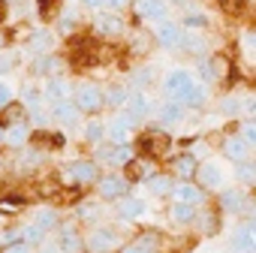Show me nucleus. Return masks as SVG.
<instances>
[{
    "label": "nucleus",
    "mask_w": 256,
    "mask_h": 253,
    "mask_svg": "<svg viewBox=\"0 0 256 253\" xmlns=\"http://www.w3.org/2000/svg\"><path fill=\"white\" fill-rule=\"evenodd\" d=\"M76 108L78 112H100L102 108V90L94 84V82H82L76 88Z\"/></svg>",
    "instance_id": "obj_1"
},
{
    "label": "nucleus",
    "mask_w": 256,
    "mask_h": 253,
    "mask_svg": "<svg viewBox=\"0 0 256 253\" xmlns=\"http://www.w3.org/2000/svg\"><path fill=\"white\" fill-rule=\"evenodd\" d=\"M106 136L112 139V145H126L133 136V118L130 114H118L112 118V124L106 126Z\"/></svg>",
    "instance_id": "obj_2"
},
{
    "label": "nucleus",
    "mask_w": 256,
    "mask_h": 253,
    "mask_svg": "<svg viewBox=\"0 0 256 253\" xmlns=\"http://www.w3.org/2000/svg\"><path fill=\"white\" fill-rule=\"evenodd\" d=\"M112 247H118V235H114L112 229L100 226V229H94V232L88 235V250H94V253H108Z\"/></svg>",
    "instance_id": "obj_3"
},
{
    "label": "nucleus",
    "mask_w": 256,
    "mask_h": 253,
    "mask_svg": "<svg viewBox=\"0 0 256 253\" xmlns=\"http://www.w3.org/2000/svg\"><path fill=\"white\" fill-rule=\"evenodd\" d=\"M190 84H193V76H190L187 70H172V72L166 76V82H163V90H166L169 96H175V100H178Z\"/></svg>",
    "instance_id": "obj_4"
},
{
    "label": "nucleus",
    "mask_w": 256,
    "mask_h": 253,
    "mask_svg": "<svg viewBox=\"0 0 256 253\" xmlns=\"http://www.w3.org/2000/svg\"><path fill=\"white\" fill-rule=\"evenodd\" d=\"M139 148L148 154V157H166L169 154V148H172V142L160 133H148V136H142V142H139Z\"/></svg>",
    "instance_id": "obj_5"
},
{
    "label": "nucleus",
    "mask_w": 256,
    "mask_h": 253,
    "mask_svg": "<svg viewBox=\"0 0 256 253\" xmlns=\"http://www.w3.org/2000/svg\"><path fill=\"white\" fill-rule=\"evenodd\" d=\"M66 175H70V181H76V184H96V163H88V160H78V163H72L70 169H66Z\"/></svg>",
    "instance_id": "obj_6"
},
{
    "label": "nucleus",
    "mask_w": 256,
    "mask_h": 253,
    "mask_svg": "<svg viewBox=\"0 0 256 253\" xmlns=\"http://www.w3.org/2000/svg\"><path fill=\"white\" fill-rule=\"evenodd\" d=\"M126 178H120V175H108V178H102L100 181V196L102 199H124L126 196Z\"/></svg>",
    "instance_id": "obj_7"
},
{
    "label": "nucleus",
    "mask_w": 256,
    "mask_h": 253,
    "mask_svg": "<svg viewBox=\"0 0 256 253\" xmlns=\"http://www.w3.org/2000/svg\"><path fill=\"white\" fill-rule=\"evenodd\" d=\"M196 178H199V184L208 187V190H220V187H223V172H220V166H214V163L196 166Z\"/></svg>",
    "instance_id": "obj_8"
},
{
    "label": "nucleus",
    "mask_w": 256,
    "mask_h": 253,
    "mask_svg": "<svg viewBox=\"0 0 256 253\" xmlns=\"http://www.w3.org/2000/svg\"><path fill=\"white\" fill-rule=\"evenodd\" d=\"M136 18L163 22L166 18V4H163V0H139V4H136Z\"/></svg>",
    "instance_id": "obj_9"
},
{
    "label": "nucleus",
    "mask_w": 256,
    "mask_h": 253,
    "mask_svg": "<svg viewBox=\"0 0 256 253\" xmlns=\"http://www.w3.org/2000/svg\"><path fill=\"white\" fill-rule=\"evenodd\" d=\"M181 28L175 24V22H163L160 28H157V42L163 46V48H178L181 46Z\"/></svg>",
    "instance_id": "obj_10"
},
{
    "label": "nucleus",
    "mask_w": 256,
    "mask_h": 253,
    "mask_svg": "<svg viewBox=\"0 0 256 253\" xmlns=\"http://www.w3.org/2000/svg\"><path fill=\"white\" fill-rule=\"evenodd\" d=\"M145 202L142 199H133V196H124V199H118V214L124 217V220H139V217H145Z\"/></svg>",
    "instance_id": "obj_11"
},
{
    "label": "nucleus",
    "mask_w": 256,
    "mask_h": 253,
    "mask_svg": "<svg viewBox=\"0 0 256 253\" xmlns=\"http://www.w3.org/2000/svg\"><path fill=\"white\" fill-rule=\"evenodd\" d=\"M223 154H226L229 160H235V163H244V160L250 157V145H247L241 136H229V139L223 142Z\"/></svg>",
    "instance_id": "obj_12"
},
{
    "label": "nucleus",
    "mask_w": 256,
    "mask_h": 253,
    "mask_svg": "<svg viewBox=\"0 0 256 253\" xmlns=\"http://www.w3.org/2000/svg\"><path fill=\"white\" fill-rule=\"evenodd\" d=\"M94 30L102 34V36H118V34L124 30V22H120L118 16H100V18L94 22Z\"/></svg>",
    "instance_id": "obj_13"
},
{
    "label": "nucleus",
    "mask_w": 256,
    "mask_h": 253,
    "mask_svg": "<svg viewBox=\"0 0 256 253\" xmlns=\"http://www.w3.org/2000/svg\"><path fill=\"white\" fill-rule=\"evenodd\" d=\"M205 96H208V94H205V88L193 82V84H190V88H187V90H184L178 100H175V102H178V106H190V108H199V106L205 102Z\"/></svg>",
    "instance_id": "obj_14"
},
{
    "label": "nucleus",
    "mask_w": 256,
    "mask_h": 253,
    "mask_svg": "<svg viewBox=\"0 0 256 253\" xmlns=\"http://www.w3.org/2000/svg\"><path fill=\"white\" fill-rule=\"evenodd\" d=\"M169 193L175 196V202H184V205H196V202L202 199L199 187H193V184H187V181H181V184H178V187H172Z\"/></svg>",
    "instance_id": "obj_15"
},
{
    "label": "nucleus",
    "mask_w": 256,
    "mask_h": 253,
    "mask_svg": "<svg viewBox=\"0 0 256 253\" xmlns=\"http://www.w3.org/2000/svg\"><path fill=\"white\" fill-rule=\"evenodd\" d=\"M253 247H256V238H253V223H247L235 238H232V250L235 253H253Z\"/></svg>",
    "instance_id": "obj_16"
},
{
    "label": "nucleus",
    "mask_w": 256,
    "mask_h": 253,
    "mask_svg": "<svg viewBox=\"0 0 256 253\" xmlns=\"http://www.w3.org/2000/svg\"><path fill=\"white\" fill-rule=\"evenodd\" d=\"M64 70V60L58 58V54H46V58H40L36 64H34V72L36 76H58Z\"/></svg>",
    "instance_id": "obj_17"
},
{
    "label": "nucleus",
    "mask_w": 256,
    "mask_h": 253,
    "mask_svg": "<svg viewBox=\"0 0 256 253\" xmlns=\"http://www.w3.org/2000/svg\"><path fill=\"white\" fill-rule=\"evenodd\" d=\"M220 205H223L226 211H232V214H238V211H247V208H250V202H247L238 190H223Z\"/></svg>",
    "instance_id": "obj_18"
},
{
    "label": "nucleus",
    "mask_w": 256,
    "mask_h": 253,
    "mask_svg": "<svg viewBox=\"0 0 256 253\" xmlns=\"http://www.w3.org/2000/svg\"><path fill=\"white\" fill-rule=\"evenodd\" d=\"M52 118H54L58 124H64V126H72V124L78 120V108H76L72 102H58L54 112H52Z\"/></svg>",
    "instance_id": "obj_19"
},
{
    "label": "nucleus",
    "mask_w": 256,
    "mask_h": 253,
    "mask_svg": "<svg viewBox=\"0 0 256 253\" xmlns=\"http://www.w3.org/2000/svg\"><path fill=\"white\" fill-rule=\"evenodd\" d=\"M28 142V130L22 124H10L6 130H4V145H10V148H22Z\"/></svg>",
    "instance_id": "obj_20"
},
{
    "label": "nucleus",
    "mask_w": 256,
    "mask_h": 253,
    "mask_svg": "<svg viewBox=\"0 0 256 253\" xmlns=\"http://www.w3.org/2000/svg\"><path fill=\"white\" fill-rule=\"evenodd\" d=\"M52 46H54V34L52 30H36L30 36V52H36V54H48Z\"/></svg>",
    "instance_id": "obj_21"
},
{
    "label": "nucleus",
    "mask_w": 256,
    "mask_h": 253,
    "mask_svg": "<svg viewBox=\"0 0 256 253\" xmlns=\"http://www.w3.org/2000/svg\"><path fill=\"white\" fill-rule=\"evenodd\" d=\"M58 247H60L64 253H78V250H82V238L76 235L72 226H64V229H60V241H58Z\"/></svg>",
    "instance_id": "obj_22"
},
{
    "label": "nucleus",
    "mask_w": 256,
    "mask_h": 253,
    "mask_svg": "<svg viewBox=\"0 0 256 253\" xmlns=\"http://www.w3.org/2000/svg\"><path fill=\"white\" fill-rule=\"evenodd\" d=\"M70 94V84L60 78V76H52L48 82H46V96L48 100H58V102H64V96Z\"/></svg>",
    "instance_id": "obj_23"
},
{
    "label": "nucleus",
    "mask_w": 256,
    "mask_h": 253,
    "mask_svg": "<svg viewBox=\"0 0 256 253\" xmlns=\"http://www.w3.org/2000/svg\"><path fill=\"white\" fill-rule=\"evenodd\" d=\"M172 220H175V223H184V226H193V223H196V208H193V205H184V202H175Z\"/></svg>",
    "instance_id": "obj_24"
},
{
    "label": "nucleus",
    "mask_w": 256,
    "mask_h": 253,
    "mask_svg": "<svg viewBox=\"0 0 256 253\" xmlns=\"http://www.w3.org/2000/svg\"><path fill=\"white\" fill-rule=\"evenodd\" d=\"M126 102H130V118H145L148 112H151V106H148V96L142 94V90H136L133 96H126Z\"/></svg>",
    "instance_id": "obj_25"
},
{
    "label": "nucleus",
    "mask_w": 256,
    "mask_h": 253,
    "mask_svg": "<svg viewBox=\"0 0 256 253\" xmlns=\"http://www.w3.org/2000/svg\"><path fill=\"white\" fill-rule=\"evenodd\" d=\"M172 166H175V175H181L184 181L196 175V160H193L190 154H181V157H178V160H175Z\"/></svg>",
    "instance_id": "obj_26"
},
{
    "label": "nucleus",
    "mask_w": 256,
    "mask_h": 253,
    "mask_svg": "<svg viewBox=\"0 0 256 253\" xmlns=\"http://www.w3.org/2000/svg\"><path fill=\"white\" fill-rule=\"evenodd\" d=\"M181 118H184V106H178V102H163L160 106V120L163 124H175Z\"/></svg>",
    "instance_id": "obj_27"
},
{
    "label": "nucleus",
    "mask_w": 256,
    "mask_h": 253,
    "mask_svg": "<svg viewBox=\"0 0 256 253\" xmlns=\"http://www.w3.org/2000/svg\"><path fill=\"white\" fill-rule=\"evenodd\" d=\"M148 190L157 193V196H166V193L172 190V178H169V175H151V178H148Z\"/></svg>",
    "instance_id": "obj_28"
},
{
    "label": "nucleus",
    "mask_w": 256,
    "mask_h": 253,
    "mask_svg": "<svg viewBox=\"0 0 256 253\" xmlns=\"http://www.w3.org/2000/svg\"><path fill=\"white\" fill-rule=\"evenodd\" d=\"M84 139H88V142H94V145H100V142L106 139V126H102L100 120H90V124L84 126Z\"/></svg>",
    "instance_id": "obj_29"
},
{
    "label": "nucleus",
    "mask_w": 256,
    "mask_h": 253,
    "mask_svg": "<svg viewBox=\"0 0 256 253\" xmlns=\"http://www.w3.org/2000/svg\"><path fill=\"white\" fill-rule=\"evenodd\" d=\"M18 232H22V241L30 244V247H34V244H42V238H46V232H42L40 226H34V223L24 226V229H18Z\"/></svg>",
    "instance_id": "obj_30"
},
{
    "label": "nucleus",
    "mask_w": 256,
    "mask_h": 253,
    "mask_svg": "<svg viewBox=\"0 0 256 253\" xmlns=\"http://www.w3.org/2000/svg\"><path fill=\"white\" fill-rule=\"evenodd\" d=\"M102 102H112V106H124V102H126V90H124L120 84H114V88H108V90H106Z\"/></svg>",
    "instance_id": "obj_31"
},
{
    "label": "nucleus",
    "mask_w": 256,
    "mask_h": 253,
    "mask_svg": "<svg viewBox=\"0 0 256 253\" xmlns=\"http://www.w3.org/2000/svg\"><path fill=\"white\" fill-rule=\"evenodd\" d=\"M238 178H241V184H256V169H253V163H238Z\"/></svg>",
    "instance_id": "obj_32"
},
{
    "label": "nucleus",
    "mask_w": 256,
    "mask_h": 253,
    "mask_svg": "<svg viewBox=\"0 0 256 253\" xmlns=\"http://www.w3.org/2000/svg\"><path fill=\"white\" fill-rule=\"evenodd\" d=\"M54 223H58L54 211H40V214H36V220H34V226H40L42 232H48V229H52Z\"/></svg>",
    "instance_id": "obj_33"
},
{
    "label": "nucleus",
    "mask_w": 256,
    "mask_h": 253,
    "mask_svg": "<svg viewBox=\"0 0 256 253\" xmlns=\"http://www.w3.org/2000/svg\"><path fill=\"white\" fill-rule=\"evenodd\" d=\"M160 244V235L157 232H142L139 235V244L136 247H142V250H148V253H154V247Z\"/></svg>",
    "instance_id": "obj_34"
},
{
    "label": "nucleus",
    "mask_w": 256,
    "mask_h": 253,
    "mask_svg": "<svg viewBox=\"0 0 256 253\" xmlns=\"http://www.w3.org/2000/svg\"><path fill=\"white\" fill-rule=\"evenodd\" d=\"M181 46H184L190 54H202V46H205V42H202L199 36H187V34H184V36H181Z\"/></svg>",
    "instance_id": "obj_35"
},
{
    "label": "nucleus",
    "mask_w": 256,
    "mask_h": 253,
    "mask_svg": "<svg viewBox=\"0 0 256 253\" xmlns=\"http://www.w3.org/2000/svg\"><path fill=\"white\" fill-rule=\"evenodd\" d=\"M184 28L202 30V28H208V18H205V16H199V12H193V16H184Z\"/></svg>",
    "instance_id": "obj_36"
},
{
    "label": "nucleus",
    "mask_w": 256,
    "mask_h": 253,
    "mask_svg": "<svg viewBox=\"0 0 256 253\" xmlns=\"http://www.w3.org/2000/svg\"><path fill=\"white\" fill-rule=\"evenodd\" d=\"M208 66H211V72H214V76H223V72H229V58H226V54H217Z\"/></svg>",
    "instance_id": "obj_37"
},
{
    "label": "nucleus",
    "mask_w": 256,
    "mask_h": 253,
    "mask_svg": "<svg viewBox=\"0 0 256 253\" xmlns=\"http://www.w3.org/2000/svg\"><path fill=\"white\" fill-rule=\"evenodd\" d=\"M220 6H223V12H229V16H241V12H244V0H220Z\"/></svg>",
    "instance_id": "obj_38"
},
{
    "label": "nucleus",
    "mask_w": 256,
    "mask_h": 253,
    "mask_svg": "<svg viewBox=\"0 0 256 253\" xmlns=\"http://www.w3.org/2000/svg\"><path fill=\"white\" fill-rule=\"evenodd\" d=\"M148 42H151V36H145L142 30H136V36H133V52H139V54H145V52L151 48Z\"/></svg>",
    "instance_id": "obj_39"
},
{
    "label": "nucleus",
    "mask_w": 256,
    "mask_h": 253,
    "mask_svg": "<svg viewBox=\"0 0 256 253\" xmlns=\"http://www.w3.org/2000/svg\"><path fill=\"white\" fill-rule=\"evenodd\" d=\"M22 118H24V108H22V106H10L6 114H4L6 124H22Z\"/></svg>",
    "instance_id": "obj_40"
},
{
    "label": "nucleus",
    "mask_w": 256,
    "mask_h": 253,
    "mask_svg": "<svg viewBox=\"0 0 256 253\" xmlns=\"http://www.w3.org/2000/svg\"><path fill=\"white\" fill-rule=\"evenodd\" d=\"M58 28H60V34H70V30L76 28V12H66V16H60Z\"/></svg>",
    "instance_id": "obj_41"
},
{
    "label": "nucleus",
    "mask_w": 256,
    "mask_h": 253,
    "mask_svg": "<svg viewBox=\"0 0 256 253\" xmlns=\"http://www.w3.org/2000/svg\"><path fill=\"white\" fill-rule=\"evenodd\" d=\"M238 108H241V106H238L235 96H226V100L220 102V112H223V114H238Z\"/></svg>",
    "instance_id": "obj_42"
},
{
    "label": "nucleus",
    "mask_w": 256,
    "mask_h": 253,
    "mask_svg": "<svg viewBox=\"0 0 256 253\" xmlns=\"http://www.w3.org/2000/svg\"><path fill=\"white\" fill-rule=\"evenodd\" d=\"M241 139H244V142H247V145L253 148V142H256V126H253L250 120H247V124L241 126Z\"/></svg>",
    "instance_id": "obj_43"
},
{
    "label": "nucleus",
    "mask_w": 256,
    "mask_h": 253,
    "mask_svg": "<svg viewBox=\"0 0 256 253\" xmlns=\"http://www.w3.org/2000/svg\"><path fill=\"white\" fill-rule=\"evenodd\" d=\"M58 190H60V187H58V181H52V178L40 184V193H42V196H58Z\"/></svg>",
    "instance_id": "obj_44"
},
{
    "label": "nucleus",
    "mask_w": 256,
    "mask_h": 253,
    "mask_svg": "<svg viewBox=\"0 0 256 253\" xmlns=\"http://www.w3.org/2000/svg\"><path fill=\"white\" fill-rule=\"evenodd\" d=\"M40 100V88L30 82V84H24V102H36Z\"/></svg>",
    "instance_id": "obj_45"
},
{
    "label": "nucleus",
    "mask_w": 256,
    "mask_h": 253,
    "mask_svg": "<svg viewBox=\"0 0 256 253\" xmlns=\"http://www.w3.org/2000/svg\"><path fill=\"white\" fill-rule=\"evenodd\" d=\"M10 96H12V88H10L6 82H0V108L10 106Z\"/></svg>",
    "instance_id": "obj_46"
},
{
    "label": "nucleus",
    "mask_w": 256,
    "mask_h": 253,
    "mask_svg": "<svg viewBox=\"0 0 256 253\" xmlns=\"http://www.w3.org/2000/svg\"><path fill=\"white\" fill-rule=\"evenodd\" d=\"M151 78H154V72H151V70H139V72L133 76V82H136V84H148Z\"/></svg>",
    "instance_id": "obj_47"
},
{
    "label": "nucleus",
    "mask_w": 256,
    "mask_h": 253,
    "mask_svg": "<svg viewBox=\"0 0 256 253\" xmlns=\"http://www.w3.org/2000/svg\"><path fill=\"white\" fill-rule=\"evenodd\" d=\"M78 217L82 220H94L96 217V208L94 205H78Z\"/></svg>",
    "instance_id": "obj_48"
},
{
    "label": "nucleus",
    "mask_w": 256,
    "mask_h": 253,
    "mask_svg": "<svg viewBox=\"0 0 256 253\" xmlns=\"http://www.w3.org/2000/svg\"><path fill=\"white\" fill-rule=\"evenodd\" d=\"M6 253H34V247H30V244H24V241H18V244H10V247H6Z\"/></svg>",
    "instance_id": "obj_49"
},
{
    "label": "nucleus",
    "mask_w": 256,
    "mask_h": 253,
    "mask_svg": "<svg viewBox=\"0 0 256 253\" xmlns=\"http://www.w3.org/2000/svg\"><path fill=\"white\" fill-rule=\"evenodd\" d=\"M46 142H48L52 148H64V145H66V139H64L60 133H54V136H46Z\"/></svg>",
    "instance_id": "obj_50"
},
{
    "label": "nucleus",
    "mask_w": 256,
    "mask_h": 253,
    "mask_svg": "<svg viewBox=\"0 0 256 253\" xmlns=\"http://www.w3.org/2000/svg\"><path fill=\"white\" fill-rule=\"evenodd\" d=\"M253 40H256L253 30H247V34H244V52H247V54H253Z\"/></svg>",
    "instance_id": "obj_51"
},
{
    "label": "nucleus",
    "mask_w": 256,
    "mask_h": 253,
    "mask_svg": "<svg viewBox=\"0 0 256 253\" xmlns=\"http://www.w3.org/2000/svg\"><path fill=\"white\" fill-rule=\"evenodd\" d=\"M102 4H108L112 10H124L126 4H130V0H102Z\"/></svg>",
    "instance_id": "obj_52"
},
{
    "label": "nucleus",
    "mask_w": 256,
    "mask_h": 253,
    "mask_svg": "<svg viewBox=\"0 0 256 253\" xmlns=\"http://www.w3.org/2000/svg\"><path fill=\"white\" fill-rule=\"evenodd\" d=\"M82 6H88V10H96V6H102V0H82Z\"/></svg>",
    "instance_id": "obj_53"
},
{
    "label": "nucleus",
    "mask_w": 256,
    "mask_h": 253,
    "mask_svg": "<svg viewBox=\"0 0 256 253\" xmlns=\"http://www.w3.org/2000/svg\"><path fill=\"white\" fill-rule=\"evenodd\" d=\"M36 6H42V12H48V6H52V0H36Z\"/></svg>",
    "instance_id": "obj_54"
},
{
    "label": "nucleus",
    "mask_w": 256,
    "mask_h": 253,
    "mask_svg": "<svg viewBox=\"0 0 256 253\" xmlns=\"http://www.w3.org/2000/svg\"><path fill=\"white\" fill-rule=\"evenodd\" d=\"M124 253H148V250H142V247H136V244H133V247H126Z\"/></svg>",
    "instance_id": "obj_55"
},
{
    "label": "nucleus",
    "mask_w": 256,
    "mask_h": 253,
    "mask_svg": "<svg viewBox=\"0 0 256 253\" xmlns=\"http://www.w3.org/2000/svg\"><path fill=\"white\" fill-rule=\"evenodd\" d=\"M4 46H6V34H4V30H0V48H4Z\"/></svg>",
    "instance_id": "obj_56"
},
{
    "label": "nucleus",
    "mask_w": 256,
    "mask_h": 253,
    "mask_svg": "<svg viewBox=\"0 0 256 253\" xmlns=\"http://www.w3.org/2000/svg\"><path fill=\"white\" fill-rule=\"evenodd\" d=\"M172 4H175V6H184V4H187V0H172Z\"/></svg>",
    "instance_id": "obj_57"
},
{
    "label": "nucleus",
    "mask_w": 256,
    "mask_h": 253,
    "mask_svg": "<svg viewBox=\"0 0 256 253\" xmlns=\"http://www.w3.org/2000/svg\"><path fill=\"white\" fill-rule=\"evenodd\" d=\"M0 12H4V0H0Z\"/></svg>",
    "instance_id": "obj_58"
}]
</instances>
